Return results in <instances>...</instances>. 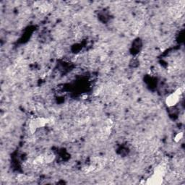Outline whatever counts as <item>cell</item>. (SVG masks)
Listing matches in <instances>:
<instances>
[{
  "label": "cell",
  "mask_w": 185,
  "mask_h": 185,
  "mask_svg": "<svg viewBox=\"0 0 185 185\" xmlns=\"http://www.w3.org/2000/svg\"><path fill=\"white\" fill-rule=\"evenodd\" d=\"M182 138H183V133L182 132H179L176 135H175L174 140L176 141V142H179L181 140H182Z\"/></svg>",
  "instance_id": "obj_2"
},
{
  "label": "cell",
  "mask_w": 185,
  "mask_h": 185,
  "mask_svg": "<svg viewBox=\"0 0 185 185\" xmlns=\"http://www.w3.org/2000/svg\"><path fill=\"white\" fill-rule=\"evenodd\" d=\"M182 93V88H179L175 91L174 93H172L167 97L166 99V103L168 106L173 107L175 106L179 101V98L181 96V94Z\"/></svg>",
  "instance_id": "obj_1"
}]
</instances>
